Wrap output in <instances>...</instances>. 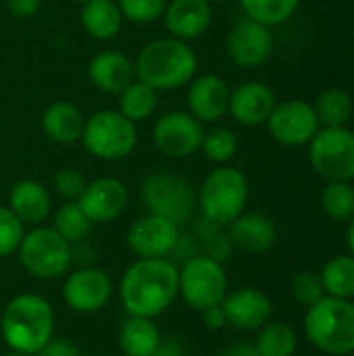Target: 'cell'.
Instances as JSON below:
<instances>
[{"instance_id":"cell-1","label":"cell","mask_w":354,"mask_h":356,"mask_svg":"<svg viewBox=\"0 0 354 356\" xmlns=\"http://www.w3.org/2000/svg\"><path fill=\"white\" fill-rule=\"evenodd\" d=\"M119 296L129 317L154 319L179 296V269L169 259H138L125 269Z\"/></svg>"},{"instance_id":"cell-2","label":"cell","mask_w":354,"mask_h":356,"mask_svg":"<svg viewBox=\"0 0 354 356\" xmlns=\"http://www.w3.org/2000/svg\"><path fill=\"white\" fill-rule=\"evenodd\" d=\"M0 334L13 353L33 356L54 338V311L38 294H17L0 315Z\"/></svg>"},{"instance_id":"cell-3","label":"cell","mask_w":354,"mask_h":356,"mask_svg":"<svg viewBox=\"0 0 354 356\" xmlns=\"http://www.w3.org/2000/svg\"><path fill=\"white\" fill-rule=\"evenodd\" d=\"M136 77L150 88L177 90L194 79L198 58L188 42L177 38H159L148 42L136 58Z\"/></svg>"},{"instance_id":"cell-4","label":"cell","mask_w":354,"mask_h":356,"mask_svg":"<svg viewBox=\"0 0 354 356\" xmlns=\"http://www.w3.org/2000/svg\"><path fill=\"white\" fill-rule=\"evenodd\" d=\"M305 334L321 353L344 356L354 353V302L325 296L305 315Z\"/></svg>"},{"instance_id":"cell-5","label":"cell","mask_w":354,"mask_h":356,"mask_svg":"<svg viewBox=\"0 0 354 356\" xmlns=\"http://www.w3.org/2000/svg\"><path fill=\"white\" fill-rule=\"evenodd\" d=\"M198 202L202 215L217 225H230L248 202V179L236 167H217L202 181Z\"/></svg>"},{"instance_id":"cell-6","label":"cell","mask_w":354,"mask_h":356,"mask_svg":"<svg viewBox=\"0 0 354 356\" xmlns=\"http://www.w3.org/2000/svg\"><path fill=\"white\" fill-rule=\"evenodd\" d=\"M81 142L96 159L121 161L136 150L138 129L119 111H98L86 121Z\"/></svg>"},{"instance_id":"cell-7","label":"cell","mask_w":354,"mask_h":356,"mask_svg":"<svg viewBox=\"0 0 354 356\" xmlns=\"http://www.w3.org/2000/svg\"><path fill=\"white\" fill-rule=\"evenodd\" d=\"M17 252L23 269L35 280L63 277L73 263L71 244L52 227H33L27 232Z\"/></svg>"},{"instance_id":"cell-8","label":"cell","mask_w":354,"mask_h":356,"mask_svg":"<svg viewBox=\"0 0 354 356\" xmlns=\"http://www.w3.org/2000/svg\"><path fill=\"white\" fill-rule=\"evenodd\" d=\"M142 200L148 213L165 217L175 225H184L196 209L192 186L169 171H154L144 177Z\"/></svg>"},{"instance_id":"cell-9","label":"cell","mask_w":354,"mask_h":356,"mask_svg":"<svg viewBox=\"0 0 354 356\" xmlns=\"http://www.w3.org/2000/svg\"><path fill=\"white\" fill-rule=\"evenodd\" d=\"M227 294V275L223 263L196 254L179 267V296L196 311L221 305Z\"/></svg>"},{"instance_id":"cell-10","label":"cell","mask_w":354,"mask_h":356,"mask_svg":"<svg viewBox=\"0 0 354 356\" xmlns=\"http://www.w3.org/2000/svg\"><path fill=\"white\" fill-rule=\"evenodd\" d=\"M309 144V161L323 179H354V134L348 127H323Z\"/></svg>"},{"instance_id":"cell-11","label":"cell","mask_w":354,"mask_h":356,"mask_svg":"<svg viewBox=\"0 0 354 356\" xmlns=\"http://www.w3.org/2000/svg\"><path fill=\"white\" fill-rule=\"evenodd\" d=\"M113 296V280L98 267H81L67 275L63 300L73 313L92 315L102 311Z\"/></svg>"},{"instance_id":"cell-12","label":"cell","mask_w":354,"mask_h":356,"mask_svg":"<svg viewBox=\"0 0 354 356\" xmlns=\"http://www.w3.org/2000/svg\"><path fill=\"white\" fill-rule=\"evenodd\" d=\"M202 123L186 111H171L159 117L154 123V144L156 148L173 159H184L200 150L202 144Z\"/></svg>"},{"instance_id":"cell-13","label":"cell","mask_w":354,"mask_h":356,"mask_svg":"<svg viewBox=\"0 0 354 356\" xmlns=\"http://www.w3.org/2000/svg\"><path fill=\"white\" fill-rule=\"evenodd\" d=\"M269 134L275 142L284 146L309 144L319 131V119L313 104L305 100H286L275 104L271 117L267 119Z\"/></svg>"},{"instance_id":"cell-14","label":"cell","mask_w":354,"mask_h":356,"mask_svg":"<svg viewBox=\"0 0 354 356\" xmlns=\"http://www.w3.org/2000/svg\"><path fill=\"white\" fill-rule=\"evenodd\" d=\"M179 225L159 215H144L127 229V246L140 259H169L179 242Z\"/></svg>"},{"instance_id":"cell-15","label":"cell","mask_w":354,"mask_h":356,"mask_svg":"<svg viewBox=\"0 0 354 356\" xmlns=\"http://www.w3.org/2000/svg\"><path fill=\"white\" fill-rule=\"evenodd\" d=\"M273 50V35L267 25L252 19L238 21L227 35V54L242 69L261 67Z\"/></svg>"},{"instance_id":"cell-16","label":"cell","mask_w":354,"mask_h":356,"mask_svg":"<svg viewBox=\"0 0 354 356\" xmlns=\"http://www.w3.org/2000/svg\"><path fill=\"white\" fill-rule=\"evenodd\" d=\"M129 200L127 186L117 177H100L86 184L77 204L92 223H108L117 219Z\"/></svg>"},{"instance_id":"cell-17","label":"cell","mask_w":354,"mask_h":356,"mask_svg":"<svg viewBox=\"0 0 354 356\" xmlns=\"http://www.w3.org/2000/svg\"><path fill=\"white\" fill-rule=\"evenodd\" d=\"M221 309L227 325L242 332L261 330L271 317V300L259 288H240L225 294Z\"/></svg>"},{"instance_id":"cell-18","label":"cell","mask_w":354,"mask_h":356,"mask_svg":"<svg viewBox=\"0 0 354 356\" xmlns=\"http://www.w3.org/2000/svg\"><path fill=\"white\" fill-rule=\"evenodd\" d=\"M277 104L275 92L261 81H246L230 94V115L248 127L263 125Z\"/></svg>"},{"instance_id":"cell-19","label":"cell","mask_w":354,"mask_h":356,"mask_svg":"<svg viewBox=\"0 0 354 356\" xmlns=\"http://www.w3.org/2000/svg\"><path fill=\"white\" fill-rule=\"evenodd\" d=\"M230 88L219 75H200L192 81L188 92L190 113L200 123L219 121L230 108Z\"/></svg>"},{"instance_id":"cell-20","label":"cell","mask_w":354,"mask_h":356,"mask_svg":"<svg viewBox=\"0 0 354 356\" xmlns=\"http://www.w3.org/2000/svg\"><path fill=\"white\" fill-rule=\"evenodd\" d=\"M165 27L177 40H196L200 38L211 21L213 8L209 0H171L165 6Z\"/></svg>"},{"instance_id":"cell-21","label":"cell","mask_w":354,"mask_h":356,"mask_svg":"<svg viewBox=\"0 0 354 356\" xmlns=\"http://www.w3.org/2000/svg\"><path fill=\"white\" fill-rule=\"evenodd\" d=\"M92 83L106 94H121L136 79V65L117 50L98 52L88 67Z\"/></svg>"},{"instance_id":"cell-22","label":"cell","mask_w":354,"mask_h":356,"mask_svg":"<svg viewBox=\"0 0 354 356\" xmlns=\"http://www.w3.org/2000/svg\"><path fill=\"white\" fill-rule=\"evenodd\" d=\"M8 209L21 219L23 225H40L52 213L50 190L35 179H21L8 194Z\"/></svg>"},{"instance_id":"cell-23","label":"cell","mask_w":354,"mask_h":356,"mask_svg":"<svg viewBox=\"0 0 354 356\" xmlns=\"http://www.w3.org/2000/svg\"><path fill=\"white\" fill-rule=\"evenodd\" d=\"M227 238L240 250L265 252L275 242V227L271 219L261 213H242L230 223Z\"/></svg>"},{"instance_id":"cell-24","label":"cell","mask_w":354,"mask_h":356,"mask_svg":"<svg viewBox=\"0 0 354 356\" xmlns=\"http://www.w3.org/2000/svg\"><path fill=\"white\" fill-rule=\"evenodd\" d=\"M83 125H86V119L81 111L75 104L65 102V100L52 102L42 115L44 134L58 144H73L81 140Z\"/></svg>"},{"instance_id":"cell-25","label":"cell","mask_w":354,"mask_h":356,"mask_svg":"<svg viewBox=\"0 0 354 356\" xmlns=\"http://www.w3.org/2000/svg\"><path fill=\"white\" fill-rule=\"evenodd\" d=\"M79 17H81V27L94 40H113L123 25V15L115 0L83 2Z\"/></svg>"},{"instance_id":"cell-26","label":"cell","mask_w":354,"mask_h":356,"mask_svg":"<svg viewBox=\"0 0 354 356\" xmlns=\"http://www.w3.org/2000/svg\"><path fill=\"white\" fill-rule=\"evenodd\" d=\"M161 344V332L152 319L129 317L119 332V348L125 356H150Z\"/></svg>"},{"instance_id":"cell-27","label":"cell","mask_w":354,"mask_h":356,"mask_svg":"<svg viewBox=\"0 0 354 356\" xmlns=\"http://www.w3.org/2000/svg\"><path fill=\"white\" fill-rule=\"evenodd\" d=\"M321 282L325 288L328 296L334 298H354V257L353 254H342L334 257L332 261L325 263L321 269Z\"/></svg>"},{"instance_id":"cell-28","label":"cell","mask_w":354,"mask_h":356,"mask_svg":"<svg viewBox=\"0 0 354 356\" xmlns=\"http://www.w3.org/2000/svg\"><path fill=\"white\" fill-rule=\"evenodd\" d=\"M255 346L261 356H292L296 353L298 340H296V332L290 323H286V321L269 323L267 321L259 330Z\"/></svg>"},{"instance_id":"cell-29","label":"cell","mask_w":354,"mask_h":356,"mask_svg":"<svg viewBox=\"0 0 354 356\" xmlns=\"http://www.w3.org/2000/svg\"><path fill=\"white\" fill-rule=\"evenodd\" d=\"M154 108H156V90L140 79H134L119 94V113L134 123L146 121L154 113Z\"/></svg>"},{"instance_id":"cell-30","label":"cell","mask_w":354,"mask_h":356,"mask_svg":"<svg viewBox=\"0 0 354 356\" xmlns=\"http://www.w3.org/2000/svg\"><path fill=\"white\" fill-rule=\"evenodd\" d=\"M313 108L317 113L319 125L346 127V123L353 115V98L348 96V92H344L340 88H330L317 98Z\"/></svg>"},{"instance_id":"cell-31","label":"cell","mask_w":354,"mask_h":356,"mask_svg":"<svg viewBox=\"0 0 354 356\" xmlns=\"http://www.w3.org/2000/svg\"><path fill=\"white\" fill-rule=\"evenodd\" d=\"M63 240L69 244L83 242L92 232V221L86 217L77 200H67L54 215V227H52Z\"/></svg>"},{"instance_id":"cell-32","label":"cell","mask_w":354,"mask_h":356,"mask_svg":"<svg viewBox=\"0 0 354 356\" xmlns=\"http://www.w3.org/2000/svg\"><path fill=\"white\" fill-rule=\"evenodd\" d=\"M300 0H240L248 19L267 27L286 23L298 8Z\"/></svg>"},{"instance_id":"cell-33","label":"cell","mask_w":354,"mask_h":356,"mask_svg":"<svg viewBox=\"0 0 354 356\" xmlns=\"http://www.w3.org/2000/svg\"><path fill=\"white\" fill-rule=\"evenodd\" d=\"M323 213L340 223L354 219V188L348 181H330L321 192Z\"/></svg>"},{"instance_id":"cell-34","label":"cell","mask_w":354,"mask_h":356,"mask_svg":"<svg viewBox=\"0 0 354 356\" xmlns=\"http://www.w3.org/2000/svg\"><path fill=\"white\" fill-rule=\"evenodd\" d=\"M200 148L209 161L223 165V163L232 161L234 154L238 152V138L227 127H213V129L204 131Z\"/></svg>"},{"instance_id":"cell-35","label":"cell","mask_w":354,"mask_h":356,"mask_svg":"<svg viewBox=\"0 0 354 356\" xmlns=\"http://www.w3.org/2000/svg\"><path fill=\"white\" fill-rule=\"evenodd\" d=\"M117 4H119L123 19L144 25L163 17L167 0H119Z\"/></svg>"},{"instance_id":"cell-36","label":"cell","mask_w":354,"mask_h":356,"mask_svg":"<svg viewBox=\"0 0 354 356\" xmlns=\"http://www.w3.org/2000/svg\"><path fill=\"white\" fill-rule=\"evenodd\" d=\"M23 236L25 229L21 219L8 207H0V259L17 252Z\"/></svg>"},{"instance_id":"cell-37","label":"cell","mask_w":354,"mask_h":356,"mask_svg":"<svg viewBox=\"0 0 354 356\" xmlns=\"http://www.w3.org/2000/svg\"><path fill=\"white\" fill-rule=\"evenodd\" d=\"M292 296L307 309L319 302L321 298H325L328 294H325L321 275L315 271H300L292 282Z\"/></svg>"},{"instance_id":"cell-38","label":"cell","mask_w":354,"mask_h":356,"mask_svg":"<svg viewBox=\"0 0 354 356\" xmlns=\"http://www.w3.org/2000/svg\"><path fill=\"white\" fill-rule=\"evenodd\" d=\"M52 188H54V192L61 198H65V200H77L81 196L83 188H86V177L75 167H63L52 177Z\"/></svg>"},{"instance_id":"cell-39","label":"cell","mask_w":354,"mask_h":356,"mask_svg":"<svg viewBox=\"0 0 354 356\" xmlns=\"http://www.w3.org/2000/svg\"><path fill=\"white\" fill-rule=\"evenodd\" d=\"M33 356H81L77 346L63 338H52L44 348H40Z\"/></svg>"},{"instance_id":"cell-40","label":"cell","mask_w":354,"mask_h":356,"mask_svg":"<svg viewBox=\"0 0 354 356\" xmlns=\"http://www.w3.org/2000/svg\"><path fill=\"white\" fill-rule=\"evenodd\" d=\"M4 2H6V8L15 17H21V19L33 17L42 6V0H4Z\"/></svg>"},{"instance_id":"cell-41","label":"cell","mask_w":354,"mask_h":356,"mask_svg":"<svg viewBox=\"0 0 354 356\" xmlns=\"http://www.w3.org/2000/svg\"><path fill=\"white\" fill-rule=\"evenodd\" d=\"M200 315H202V321H204V325H207L209 330H221V327H225V325H227L221 305L209 307V309L200 311Z\"/></svg>"},{"instance_id":"cell-42","label":"cell","mask_w":354,"mask_h":356,"mask_svg":"<svg viewBox=\"0 0 354 356\" xmlns=\"http://www.w3.org/2000/svg\"><path fill=\"white\" fill-rule=\"evenodd\" d=\"M150 356H184V346L177 340H161V344Z\"/></svg>"},{"instance_id":"cell-43","label":"cell","mask_w":354,"mask_h":356,"mask_svg":"<svg viewBox=\"0 0 354 356\" xmlns=\"http://www.w3.org/2000/svg\"><path fill=\"white\" fill-rule=\"evenodd\" d=\"M223 356H261L259 355V350H257V346L255 344H250V342H240V344H236V346H232L227 353Z\"/></svg>"},{"instance_id":"cell-44","label":"cell","mask_w":354,"mask_h":356,"mask_svg":"<svg viewBox=\"0 0 354 356\" xmlns=\"http://www.w3.org/2000/svg\"><path fill=\"white\" fill-rule=\"evenodd\" d=\"M346 242H348L351 254L354 257V219H351V225H348V232H346Z\"/></svg>"},{"instance_id":"cell-45","label":"cell","mask_w":354,"mask_h":356,"mask_svg":"<svg viewBox=\"0 0 354 356\" xmlns=\"http://www.w3.org/2000/svg\"><path fill=\"white\" fill-rule=\"evenodd\" d=\"M2 356H29V355H21V353H13V350H10L8 355H2Z\"/></svg>"},{"instance_id":"cell-46","label":"cell","mask_w":354,"mask_h":356,"mask_svg":"<svg viewBox=\"0 0 354 356\" xmlns=\"http://www.w3.org/2000/svg\"><path fill=\"white\" fill-rule=\"evenodd\" d=\"M79 2H81V4H83V2H90V0H79Z\"/></svg>"},{"instance_id":"cell-47","label":"cell","mask_w":354,"mask_h":356,"mask_svg":"<svg viewBox=\"0 0 354 356\" xmlns=\"http://www.w3.org/2000/svg\"><path fill=\"white\" fill-rule=\"evenodd\" d=\"M209 2H211V0H209ZM217 2H221V0H217Z\"/></svg>"}]
</instances>
